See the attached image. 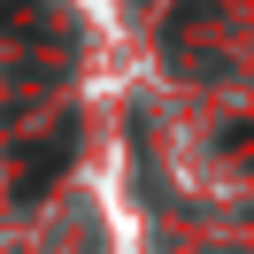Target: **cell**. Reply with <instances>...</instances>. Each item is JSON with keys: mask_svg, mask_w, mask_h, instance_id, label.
Listing matches in <instances>:
<instances>
[{"mask_svg": "<svg viewBox=\"0 0 254 254\" xmlns=\"http://www.w3.org/2000/svg\"><path fill=\"white\" fill-rule=\"evenodd\" d=\"M0 31H47V16L31 0H0Z\"/></svg>", "mask_w": 254, "mask_h": 254, "instance_id": "2", "label": "cell"}, {"mask_svg": "<svg viewBox=\"0 0 254 254\" xmlns=\"http://www.w3.org/2000/svg\"><path fill=\"white\" fill-rule=\"evenodd\" d=\"M69 146H77V131H69V124H62V131H54V139H47V146H31V154H23V185H16V192H23V200H39V192H47V185H54V170H62V162H69Z\"/></svg>", "mask_w": 254, "mask_h": 254, "instance_id": "1", "label": "cell"}]
</instances>
